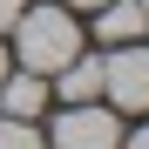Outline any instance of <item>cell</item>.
<instances>
[{"label":"cell","mask_w":149,"mask_h":149,"mask_svg":"<svg viewBox=\"0 0 149 149\" xmlns=\"http://www.w3.org/2000/svg\"><path fill=\"white\" fill-rule=\"evenodd\" d=\"M14 34H20V68H34V74H54L61 61L81 54V27H74L68 7H34V14L20 7Z\"/></svg>","instance_id":"cell-1"},{"label":"cell","mask_w":149,"mask_h":149,"mask_svg":"<svg viewBox=\"0 0 149 149\" xmlns=\"http://www.w3.org/2000/svg\"><path fill=\"white\" fill-rule=\"evenodd\" d=\"M122 142V122L95 102H68L54 122V149H115Z\"/></svg>","instance_id":"cell-2"},{"label":"cell","mask_w":149,"mask_h":149,"mask_svg":"<svg viewBox=\"0 0 149 149\" xmlns=\"http://www.w3.org/2000/svg\"><path fill=\"white\" fill-rule=\"evenodd\" d=\"M102 88H109V95H115L129 115H136V109H149V47L122 41L115 54L102 61Z\"/></svg>","instance_id":"cell-3"},{"label":"cell","mask_w":149,"mask_h":149,"mask_svg":"<svg viewBox=\"0 0 149 149\" xmlns=\"http://www.w3.org/2000/svg\"><path fill=\"white\" fill-rule=\"evenodd\" d=\"M95 14H102V27H95V34H102L109 47H122V41H136V34L149 27V7H142V0H102Z\"/></svg>","instance_id":"cell-4"},{"label":"cell","mask_w":149,"mask_h":149,"mask_svg":"<svg viewBox=\"0 0 149 149\" xmlns=\"http://www.w3.org/2000/svg\"><path fill=\"white\" fill-rule=\"evenodd\" d=\"M0 102H7V115H14V122H34V115L47 109V81H41L34 68H20L14 81H0Z\"/></svg>","instance_id":"cell-5"},{"label":"cell","mask_w":149,"mask_h":149,"mask_svg":"<svg viewBox=\"0 0 149 149\" xmlns=\"http://www.w3.org/2000/svg\"><path fill=\"white\" fill-rule=\"evenodd\" d=\"M61 74V102H95V95H102V61H88V54H74V61H61L54 68Z\"/></svg>","instance_id":"cell-6"},{"label":"cell","mask_w":149,"mask_h":149,"mask_svg":"<svg viewBox=\"0 0 149 149\" xmlns=\"http://www.w3.org/2000/svg\"><path fill=\"white\" fill-rule=\"evenodd\" d=\"M0 149H41V136H34V122H0Z\"/></svg>","instance_id":"cell-7"},{"label":"cell","mask_w":149,"mask_h":149,"mask_svg":"<svg viewBox=\"0 0 149 149\" xmlns=\"http://www.w3.org/2000/svg\"><path fill=\"white\" fill-rule=\"evenodd\" d=\"M14 20H20V0H0V34H7Z\"/></svg>","instance_id":"cell-8"},{"label":"cell","mask_w":149,"mask_h":149,"mask_svg":"<svg viewBox=\"0 0 149 149\" xmlns=\"http://www.w3.org/2000/svg\"><path fill=\"white\" fill-rule=\"evenodd\" d=\"M115 149H149V129H136L129 142H115Z\"/></svg>","instance_id":"cell-9"},{"label":"cell","mask_w":149,"mask_h":149,"mask_svg":"<svg viewBox=\"0 0 149 149\" xmlns=\"http://www.w3.org/2000/svg\"><path fill=\"white\" fill-rule=\"evenodd\" d=\"M68 7H102V0H68Z\"/></svg>","instance_id":"cell-10"},{"label":"cell","mask_w":149,"mask_h":149,"mask_svg":"<svg viewBox=\"0 0 149 149\" xmlns=\"http://www.w3.org/2000/svg\"><path fill=\"white\" fill-rule=\"evenodd\" d=\"M0 81H7V54H0Z\"/></svg>","instance_id":"cell-11"},{"label":"cell","mask_w":149,"mask_h":149,"mask_svg":"<svg viewBox=\"0 0 149 149\" xmlns=\"http://www.w3.org/2000/svg\"><path fill=\"white\" fill-rule=\"evenodd\" d=\"M142 7H149V0H142Z\"/></svg>","instance_id":"cell-12"}]
</instances>
